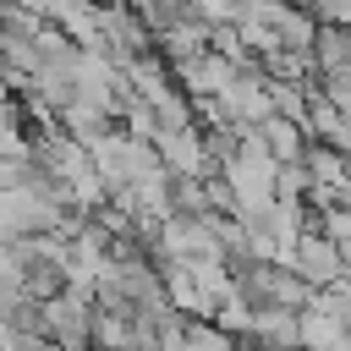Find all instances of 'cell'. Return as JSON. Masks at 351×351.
<instances>
[{
	"mask_svg": "<svg viewBox=\"0 0 351 351\" xmlns=\"http://www.w3.org/2000/svg\"><path fill=\"white\" fill-rule=\"evenodd\" d=\"M236 291L247 307H285V313H307L318 302V291L291 269V263H252V269H236Z\"/></svg>",
	"mask_w": 351,
	"mask_h": 351,
	"instance_id": "obj_1",
	"label": "cell"
},
{
	"mask_svg": "<svg viewBox=\"0 0 351 351\" xmlns=\"http://www.w3.org/2000/svg\"><path fill=\"white\" fill-rule=\"evenodd\" d=\"M313 291H329V285H340L346 280V247H335L324 230H307L296 247H291V258H285Z\"/></svg>",
	"mask_w": 351,
	"mask_h": 351,
	"instance_id": "obj_2",
	"label": "cell"
},
{
	"mask_svg": "<svg viewBox=\"0 0 351 351\" xmlns=\"http://www.w3.org/2000/svg\"><path fill=\"white\" fill-rule=\"evenodd\" d=\"M241 77V66L236 60H225L219 49H208V55H197V60H186V66H176V82L192 93V99H225V88Z\"/></svg>",
	"mask_w": 351,
	"mask_h": 351,
	"instance_id": "obj_3",
	"label": "cell"
},
{
	"mask_svg": "<svg viewBox=\"0 0 351 351\" xmlns=\"http://www.w3.org/2000/svg\"><path fill=\"white\" fill-rule=\"evenodd\" d=\"M258 132H263V143H269V154H274L280 165H296V159H307V148H313V132H307L302 121H291V115H269Z\"/></svg>",
	"mask_w": 351,
	"mask_h": 351,
	"instance_id": "obj_4",
	"label": "cell"
},
{
	"mask_svg": "<svg viewBox=\"0 0 351 351\" xmlns=\"http://www.w3.org/2000/svg\"><path fill=\"white\" fill-rule=\"evenodd\" d=\"M313 60L318 71H351V27H318Z\"/></svg>",
	"mask_w": 351,
	"mask_h": 351,
	"instance_id": "obj_5",
	"label": "cell"
},
{
	"mask_svg": "<svg viewBox=\"0 0 351 351\" xmlns=\"http://www.w3.org/2000/svg\"><path fill=\"white\" fill-rule=\"evenodd\" d=\"M176 351H241V346H236V335H225L214 318H192Z\"/></svg>",
	"mask_w": 351,
	"mask_h": 351,
	"instance_id": "obj_6",
	"label": "cell"
},
{
	"mask_svg": "<svg viewBox=\"0 0 351 351\" xmlns=\"http://www.w3.org/2000/svg\"><path fill=\"white\" fill-rule=\"evenodd\" d=\"M280 197H285V203H307V197H313V170H307V159L280 165Z\"/></svg>",
	"mask_w": 351,
	"mask_h": 351,
	"instance_id": "obj_7",
	"label": "cell"
},
{
	"mask_svg": "<svg viewBox=\"0 0 351 351\" xmlns=\"http://www.w3.org/2000/svg\"><path fill=\"white\" fill-rule=\"evenodd\" d=\"M318 230L335 241V247H351V203H329L318 214Z\"/></svg>",
	"mask_w": 351,
	"mask_h": 351,
	"instance_id": "obj_8",
	"label": "cell"
},
{
	"mask_svg": "<svg viewBox=\"0 0 351 351\" xmlns=\"http://www.w3.org/2000/svg\"><path fill=\"white\" fill-rule=\"evenodd\" d=\"M346 274H351V247H346Z\"/></svg>",
	"mask_w": 351,
	"mask_h": 351,
	"instance_id": "obj_9",
	"label": "cell"
},
{
	"mask_svg": "<svg viewBox=\"0 0 351 351\" xmlns=\"http://www.w3.org/2000/svg\"><path fill=\"white\" fill-rule=\"evenodd\" d=\"M93 351H99V346H93Z\"/></svg>",
	"mask_w": 351,
	"mask_h": 351,
	"instance_id": "obj_10",
	"label": "cell"
}]
</instances>
